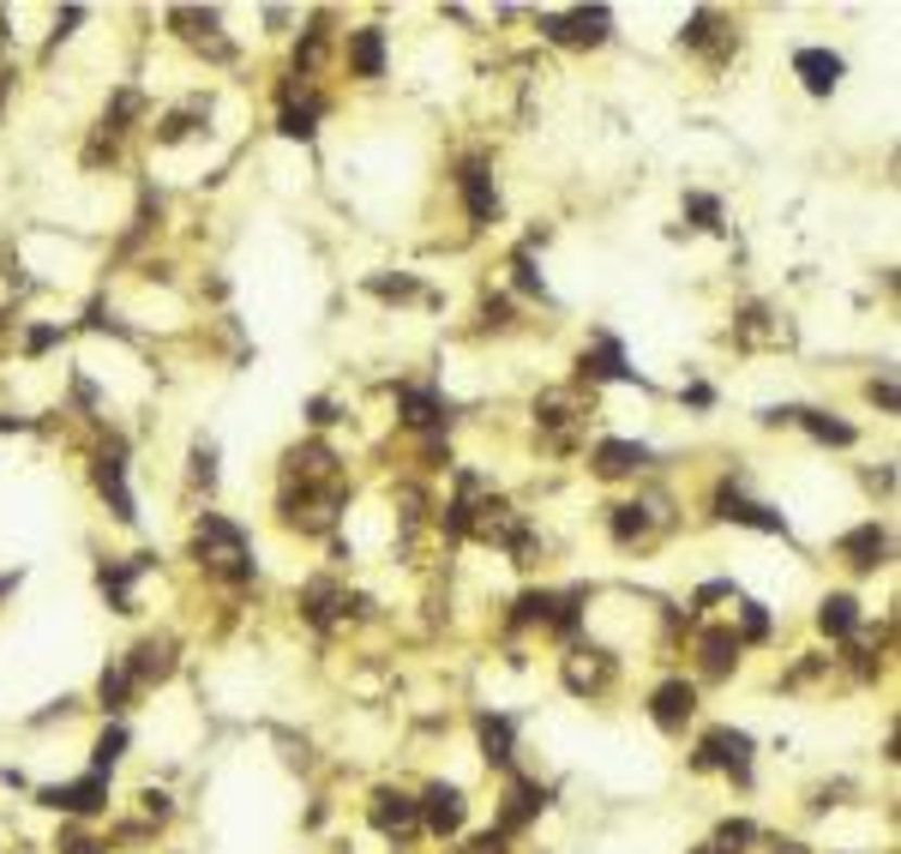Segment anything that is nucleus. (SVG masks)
<instances>
[{"label": "nucleus", "mask_w": 901, "mask_h": 854, "mask_svg": "<svg viewBox=\"0 0 901 854\" xmlns=\"http://www.w3.org/2000/svg\"><path fill=\"white\" fill-rule=\"evenodd\" d=\"M199 560H205L217 578H253V560H246V536L234 530L229 518H217V512H205V524H199Z\"/></svg>", "instance_id": "1"}, {"label": "nucleus", "mask_w": 901, "mask_h": 854, "mask_svg": "<svg viewBox=\"0 0 901 854\" xmlns=\"http://www.w3.org/2000/svg\"><path fill=\"white\" fill-rule=\"evenodd\" d=\"M697 770H727V777L746 782L751 777V734H739V728H715V734L697 746Z\"/></svg>", "instance_id": "2"}, {"label": "nucleus", "mask_w": 901, "mask_h": 854, "mask_svg": "<svg viewBox=\"0 0 901 854\" xmlns=\"http://www.w3.org/2000/svg\"><path fill=\"white\" fill-rule=\"evenodd\" d=\"M607 25L613 18L601 13V7H578V13H547L541 18V30L554 42H566V49H595V42H607Z\"/></svg>", "instance_id": "3"}, {"label": "nucleus", "mask_w": 901, "mask_h": 854, "mask_svg": "<svg viewBox=\"0 0 901 854\" xmlns=\"http://www.w3.org/2000/svg\"><path fill=\"white\" fill-rule=\"evenodd\" d=\"M415 813H421V825L433 830V837H457V830H464V818H469V801H464V789L433 782V789L415 801Z\"/></svg>", "instance_id": "4"}, {"label": "nucleus", "mask_w": 901, "mask_h": 854, "mask_svg": "<svg viewBox=\"0 0 901 854\" xmlns=\"http://www.w3.org/2000/svg\"><path fill=\"white\" fill-rule=\"evenodd\" d=\"M49 806H61V813H78V818H90V813H103L109 806V777H78V782H61V789H49L42 794Z\"/></svg>", "instance_id": "5"}, {"label": "nucleus", "mask_w": 901, "mask_h": 854, "mask_svg": "<svg viewBox=\"0 0 901 854\" xmlns=\"http://www.w3.org/2000/svg\"><path fill=\"white\" fill-rule=\"evenodd\" d=\"M691 711H697V687L691 680H668V687H656V699H649V716H656L668 734H680V728L691 723Z\"/></svg>", "instance_id": "6"}, {"label": "nucleus", "mask_w": 901, "mask_h": 854, "mask_svg": "<svg viewBox=\"0 0 901 854\" xmlns=\"http://www.w3.org/2000/svg\"><path fill=\"white\" fill-rule=\"evenodd\" d=\"M373 825L385 830V837L409 842L415 830H421V813H415V801H409V794H391V789H379V794H373Z\"/></svg>", "instance_id": "7"}, {"label": "nucleus", "mask_w": 901, "mask_h": 854, "mask_svg": "<svg viewBox=\"0 0 901 854\" xmlns=\"http://www.w3.org/2000/svg\"><path fill=\"white\" fill-rule=\"evenodd\" d=\"M794 73L805 78L811 97H829V91L841 85V54H829V49H799V54H794Z\"/></svg>", "instance_id": "8"}, {"label": "nucleus", "mask_w": 901, "mask_h": 854, "mask_svg": "<svg viewBox=\"0 0 901 854\" xmlns=\"http://www.w3.org/2000/svg\"><path fill=\"white\" fill-rule=\"evenodd\" d=\"M168 668H175V644H168V638H144V644L132 650V662H127L132 687H151V680H168Z\"/></svg>", "instance_id": "9"}, {"label": "nucleus", "mask_w": 901, "mask_h": 854, "mask_svg": "<svg viewBox=\"0 0 901 854\" xmlns=\"http://www.w3.org/2000/svg\"><path fill=\"white\" fill-rule=\"evenodd\" d=\"M348 66H355L360 78H379V73H385V37H379L373 25L348 30Z\"/></svg>", "instance_id": "10"}, {"label": "nucleus", "mask_w": 901, "mask_h": 854, "mask_svg": "<svg viewBox=\"0 0 901 854\" xmlns=\"http://www.w3.org/2000/svg\"><path fill=\"white\" fill-rule=\"evenodd\" d=\"M541 801H547V794H541L535 782H511V794H505V813H499V837H517V830H523L529 818L541 813Z\"/></svg>", "instance_id": "11"}, {"label": "nucleus", "mask_w": 901, "mask_h": 854, "mask_svg": "<svg viewBox=\"0 0 901 854\" xmlns=\"http://www.w3.org/2000/svg\"><path fill=\"white\" fill-rule=\"evenodd\" d=\"M697 656H703V674H709V680H721V674H734V668H739V638L715 626V632H703Z\"/></svg>", "instance_id": "12"}, {"label": "nucleus", "mask_w": 901, "mask_h": 854, "mask_svg": "<svg viewBox=\"0 0 901 854\" xmlns=\"http://www.w3.org/2000/svg\"><path fill=\"white\" fill-rule=\"evenodd\" d=\"M649 464V452L644 445H631V440H601L595 445V469L601 476H631V469H644Z\"/></svg>", "instance_id": "13"}, {"label": "nucleus", "mask_w": 901, "mask_h": 854, "mask_svg": "<svg viewBox=\"0 0 901 854\" xmlns=\"http://www.w3.org/2000/svg\"><path fill=\"white\" fill-rule=\"evenodd\" d=\"M721 512H727V518H739V524H751V530L787 536V518H782V512H770V505H758V500H739V493H721Z\"/></svg>", "instance_id": "14"}, {"label": "nucleus", "mask_w": 901, "mask_h": 854, "mask_svg": "<svg viewBox=\"0 0 901 854\" xmlns=\"http://www.w3.org/2000/svg\"><path fill=\"white\" fill-rule=\"evenodd\" d=\"M884 548H889V536L877 530V524H860V530L841 542V554H848V566H860V572H872V566H884Z\"/></svg>", "instance_id": "15"}, {"label": "nucleus", "mask_w": 901, "mask_h": 854, "mask_svg": "<svg viewBox=\"0 0 901 854\" xmlns=\"http://www.w3.org/2000/svg\"><path fill=\"white\" fill-rule=\"evenodd\" d=\"M457 181H464V199H469V217L475 223H493V205H499V199H493V175L481 163H469L464 175H457Z\"/></svg>", "instance_id": "16"}, {"label": "nucleus", "mask_w": 901, "mask_h": 854, "mask_svg": "<svg viewBox=\"0 0 901 854\" xmlns=\"http://www.w3.org/2000/svg\"><path fill=\"white\" fill-rule=\"evenodd\" d=\"M97 488H103V500L115 505V518H120V524L139 518V512H132V493H127V476H120L115 457H103V464H97Z\"/></svg>", "instance_id": "17"}, {"label": "nucleus", "mask_w": 901, "mask_h": 854, "mask_svg": "<svg viewBox=\"0 0 901 854\" xmlns=\"http://www.w3.org/2000/svg\"><path fill=\"white\" fill-rule=\"evenodd\" d=\"M817 626H824L829 638L860 632V602H853V595H824V608H817Z\"/></svg>", "instance_id": "18"}, {"label": "nucleus", "mask_w": 901, "mask_h": 854, "mask_svg": "<svg viewBox=\"0 0 901 854\" xmlns=\"http://www.w3.org/2000/svg\"><path fill=\"white\" fill-rule=\"evenodd\" d=\"M511 716H481V752H487V764H511Z\"/></svg>", "instance_id": "19"}, {"label": "nucleus", "mask_w": 901, "mask_h": 854, "mask_svg": "<svg viewBox=\"0 0 901 854\" xmlns=\"http://www.w3.org/2000/svg\"><path fill=\"white\" fill-rule=\"evenodd\" d=\"M127 758V728H103V740H97V777H109V770H115V764Z\"/></svg>", "instance_id": "20"}, {"label": "nucleus", "mask_w": 901, "mask_h": 854, "mask_svg": "<svg viewBox=\"0 0 901 854\" xmlns=\"http://www.w3.org/2000/svg\"><path fill=\"white\" fill-rule=\"evenodd\" d=\"M794 415L811 427V434H817V440H829V445H853V427H848V422H829V415H817V410H794Z\"/></svg>", "instance_id": "21"}, {"label": "nucleus", "mask_w": 901, "mask_h": 854, "mask_svg": "<svg viewBox=\"0 0 901 854\" xmlns=\"http://www.w3.org/2000/svg\"><path fill=\"white\" fill-rule=\"evenodd\" d=\"M97 692H103V704H109V711H127V699H132V674H127V662H120V668H109V674H103V687H97Z\"/></svg>", "instance_id": "22"}, {"label": "nucleus", "mask_w": 901, "mask_h": 854, "mask_svg": "<svg viewBox=\"0 0 901 854\" xmlns=\"http://www.w3.org/2000/svg\"><path fill=\"white\" fill-rule=\"evenodd\" d=\"M403 410H409V415H403L409 427H433L439 415H445V410H439V398H427V391H403Z\"/></svg>", "instance_id": "23"}, {"label": "nucleus", "mask_w": 901, "mask_h": 854, "mask_svg": "<svg viewBox=\"0 0 901 854\" xmlns=\"http://www.w3.org/2000/svg\"><path fill=\"white\" fill-rule=\"evenodd\" d=\"M583 374H601V379H619V374H625V355H619V343H601V355H583Z\"/></svg>", "instance_id": "24"}, {"label": "nucleus", "mask_w": 901, "mask_h": 854, "mask_svg": "<svg viewBox=\"0 0 901 854\" xmlns=\"http://www.w3.org/2000/svg\"><path fill=\"white\" fill-rule=\"evenodd\" d=\"M644 530H649L644 505H619V512H613V536H619V542H631V536H644Z\"/></svg>", "instance_id": "25"}, {"label": "nucleus", "mask_w": 901, "mask_h": 854, "mask_svg": "<svg viewBox=\"0 0 901 854\" xmlns=\"http://www.w3.org/2000/svg\"><path fill=\"white\" fill-rule=\"evenodd\" d=\"M301 602H307V620H331V608H337V590L331 583H307V595H301Z\"/></svg>", "instance_id": "26"}, {"label": "nucleus", "mask_w": 901, "mask_h": 854, "mask_svg": "<svg viewBox=\"0 0 901 854\" xmlns=\"http://www.w3.org/2000/svg\"><path fill=\"white\" fill-rule=\"evenodd\" d=\"M54 849H61V854H103V842H97V837H85V830H66V837L54 842Z\"/></svg>", "instance_id": "27"}, {"label": "nucleus", "mask_w": 901, "mask_h": 854, "mask_svg": "<svg viewBox=\"0 0 901 854\" xmlns=\"http://www.w3.org/2000/svg\"><path fill=\"white\" fill-rule=\"evenodd\" d=\"M283 133L289 139H307L313 133V109H283Z\"/></svg>", "instance_id": "28"}, {"label": "nucleus", "mask_w": 901, "mask_h": 854, "mask_svg": "<svg viewBox=\"0 0 901 854\" xmlns=\"http://www.w3.org/2000/svg\"><path fill=\"white\" fill-rule=\"evenodd\" d=\"M763 632H770V614L758 602H746V638H763Z\"/></svg>", "instance_id": "29"}]
</instances>
